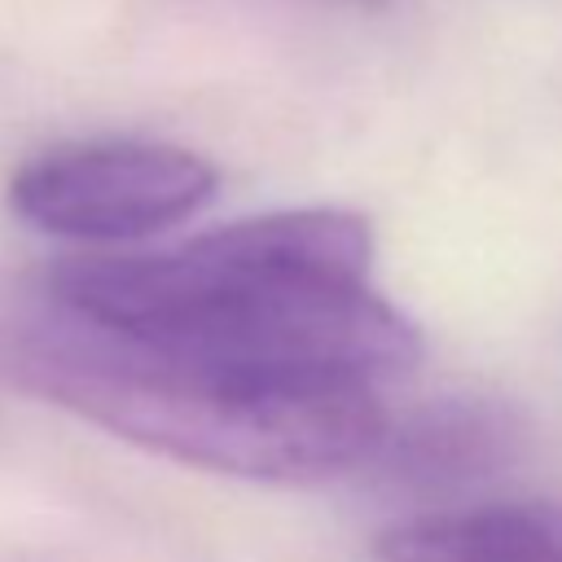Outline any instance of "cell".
<instances>
[{"label": "cell", "instance_id": "6da1fadb", "mask_svg": "<svg viewBox=\"0 0 562 562\" xmlns=\"http://www.w3.org/2000/svg\"><path fill=\"white\" fill-rule=\"evenodd\" d=\"M369 268L360 211L294 206L171 250L66 259L48 272V303L241 373L373 386L422 356V334L369 290Z\"/></svg>", "mask_w": 562, "mask_h": 562}, {"label": "cell", "instance_id": "7a4b0ae2", "mask_svg": "<svg viewBox=\"0 0 562 562\" xmlns=\"http://www.w3.org/2000/svg\"><path fill=\"white\" fill-rule=\"evenodd\" d=\"M18 378L48 404L176 461L321 483L369 461L386 408L364 382H285L198 360L48 303L18 351Z\"/></svg>", "mask_w": 562, "mask_h": 562}, {"label": "cell", "instance_id": "3957f363", "mask_svg": "<svg viewBox=\"0 0 562 562\" xmlns=\"http://www.w3.org/2000/svg\"><path fill=\"white\" fill-rule=\"evenodd\" d=\"M220 189L211 158L140 136L70 140L35 154L9 180V211L66 241L123 246L176 228Z\"/></svg>", "mask_w": 562, "mask_h": 562}, {"label": "cell", "instance_id": "277c9868", "mask_svg": "<svg viewBox=\"0 0 562 562\" xmlns=\"http://www.w3.org/2000/svg\"><path fill=\"white\" fill-rule=\"evenodd\" d=\"M522 448L518 413L487 395H448L382 426L369 465L404 487H461L505 470Z\"/></svg>", "mask_w": 562, "mask_h": 562}, {"label": "cell", "instance_id": "5b68a950", "mask_svg": "<svg viewBox=\"0 0 562 562\" xmlns=\"http://www.w3.org/2000/svg\"><path fill=\"white\" fill-rule=\"evenodd\" d=\"M378 562H562V501H483L386 527Z\"/></svg>", "mask_w": 562, "mask_h": 562}, {"label": "cell", "instance_id": "8992f818", "mask_svg": "<svg viewBox=\"0 0 562 562\" xmlns=\"http://www.w3.org/2000/svg\"><path fill=\"white\" fill-rule=\"evenodd\" d=\"M351 4H378V0H351Z\"/></svg>", "mask_w": 562, "mask_h": 562}]
</instances>
